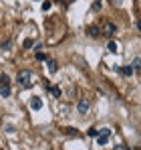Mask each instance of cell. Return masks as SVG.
<instances>
[{
    "label": "cell",
    "mask_w": 141,
    "mask_h": 150,
    "mask_svg": "<svg viewBox=\"0 0 141 150\" xmlns=\"http://www.w3.org/2000/svg\"><path fill=\"white\" fill-rule=\"evenodd\" d=\"M89 108H91V101H89V100H85V98H83V100L77 101V112H79L81 116H85V114L89 112Z\"/></svg>",
    "instance_id": "cell-3"
},
{
    "label": "cell",
    "mask_w": 141,
    "mask_h": 150,
    "mask_svg": "<svg viewBox=\"0 0 141 150\" xmlns=\"http://www.w3.org/2000/svg\"><path fill=\"white\" fill-rule=\"evenodd\" d=\"M65 134H69V136H75V128H65Z\"/></svg>",
    "instance_id": "cell-19"
},
{
    "label": "cell",
    "mask_w": 141,
    "mask_h": 150,
    "mask_svg": "<svg viewBox=\"0 0 141 150\" xmlns=\"http://www.w3.org/2000/svg\"><path fill=\"white\" fill-rule=\"evenodd\" d=\"M10 75L8 73H0V85H10Z\"/></svg>",
    "instance_id": "cell-9"
},
{
    "label": "cell",
    "mask_w": 141,
    "mask_h": 150,
    "mask_svg": "<svg viewBox=\"0 0 141 150\" xmlns=\"http://www.w3.org/2000/svg\"><path fill=\"white\" fill-rule=\"evenodd\" d=\"M28 105H30L32 112H40V110H43V100H40L38 96H32L30 101H28Z\"/></svg>",
    "instance_id": "cell-4"
},
{
    "label": "cell",
    "mask_w": 141,
    "mask_h": 150,
    "mask_svg": "<svg viewBox=\"0 0 141 150\" xmlns=\"http://www.w3.org/2000/svg\"><path fill=\"white\" fill-rule=\"evenodd\" d=\"M50 6H52V2H50V0H45V2H43V10H45V12L50 10Z\"/></svg>",
    "instance_id": "cell-14"
},
{
    "label": "cell",
    "mask_w": 141,
    "mask_h": 150,
    "mask_svg": "<svg viewBox=\"0 0 141 150\" xmlns=\"http://www.w3.org/2000/svg\"><path fill=\"white\" fill-rule=\"evenodd\" d=\"M16 83H18L20 87H30V85H32V73H30L28 69L18 71V75H16Z\"/></svg>",
    "instance_id": "cell-1"
},
{
    "label": "cell",
    "mask_w": 141,
    "mask_h": 150,
    "mask_svg": "<svg viewBox=\"0 0 141 150\" xmlns=\"http://www.w3.org/2000/svg\"><path fill=\"white\" fill-rule=\"evenodd\" d=\"M48 91H50V96H52V98H57V100L63 96V91H61V87H59V85H48Z\"/></svg>",
    "instance_id": "cell-8"
},
{
    "label": "cell",
    "mask_w": 141,
    "mask_h": 150,
    "mask_svg": "<svg viewBox=\"0 0 141 150\" xmlns=\"http://www.w3.org/2000/svg\"><path fill=\"white\" fill-rule=\"evenodd\" d=\"M101 33H103V30H99L97 26H89V37H93V39H97V37H99Z\"/></svg>",
    "instance_id": "cell-12"
},
{
    "label": "cell",
    "mask_w": 141,
    "mask_h": 150,
    "mask_svg": "<svg viewBox=\"0 0 141 150\" xmlns=\"http://www.w3.org/2000/svg\"><path fill=\"white\" fill-rule=\"evenodd\" d=\"M119 73L123 75V77H131V75L135 73V69H133V65H123V67H119Z\"/></svg>",
    "instance_id": "cell-6"
},
{
    "label": "cell",
    "mask_w": 141,
    "mask_h": 150,
    "mask_svg": "<svg viewBox=\"0 0 141 150\" xmlns=\"http://www.w3.org/2000/svg\"><path fill=\"white\" fill-rule=\"evenodd\" d=\"M0 47H2V51H10V47H12V41H10V39H6V41H4Z\"/></svg>",
    "instance_id": "cell-13"
},
{
    "label": "cell",
    "mask_w": 141,
    "mask_h": 150,
    "mask_svg": "<svg viewBox=\"0 0 141 150\" xmlns=\"http://www.w3.org/2000/svg\"><path fill=\"white\" fill-rule=\"evenodd\" d=\"M103 33H105L107 37H113V35L117 33V26L113 25V23H105V28H103Z\"/></svg>",
    "instance_id": "cell-7"
},
{
    "label": "cell",
    "mask_w": 141,
    "mask_h": 150,
    "mask_svg": "<svg viewBox=\"0 0 141 150\" xmlns=\"http://www.w3.org/2000/svg\"><path fill=\"white\" fill-rule=\"evenodd\" d=\"M101 6H103L101 0H95V2H93V10H101Z\"/></svg>",
    "instance_id": "cell-17"
},
{
    "label": "cell",
    "mask_w": 141,
    "mask_h": 150,
    "mask_svg": "<svg viewBox=\"0 0 141 150\" xmlns=\"http://www.w3.org/2000/svg\"><path fill=\"white\" fill-rule=\"evenodd\" d=\"M111 128H101L99 130V136H97V144L99 146H107L109 144V140H111Z\"/></svg>",
    "instance_id": "cell-2"
},
{
    "label": "cell",
    "mask_w": 141,
    "mask_h": 150,
    "mask_svg": "<svg viewBox=\"0 0 141 150\" xmlns=\"http://www.w3.org/2000/svg\"><path fill=\"white\" fill-rule=\"evenodd\" d=\"M137 28H139V33H141V21H137Z\"/></svg>",
    "instance_id": "cell-23"
},
{
    "label": "cell",
    "mask_w": 141,
    "mask_h": 150,
    "mask_svg": "<svg viewBox=\"0 0 141 150\" xmlns=\"http://www.w3.org/2000/svg\"><path fill=\"white\" fill-rule=\"evenodd\" d=\"M47 71L50 75H54L57 71H59V63H57L54 59H47Z\"/></svg>",
    "instance_id": "cell-5"
},
{
    "label": "cell",
    "mask_w": 141,
    "mask_h": 150,
    "mask_svg": "<svg viewBox=\"0 0 141 150\" xmlns=\"http://www.w3.org/2000/svg\"><path fill=\"white\" fill-rule=\"evenodd\" d=\"M113 4H117V6H121V4H123V0H113Z\"/></svg>",
    "instance_id": "cell-22"
},
{
    "label": "cell",
    "mask_w": 141,
    "mask_h": 150,
    "mask_svg": "<svg viewBox=\"0 0 141 150\" xmlns=\"http://www.w3.org/2000/svg\"><path fill=\"white\" fill-rule=\"evenodd\" d=\"M0 96L2 98H10V85H0Z\"/></svg>",
    "instance_id": "cell-10"
},
{
    "label": "cell",
    "mask_w": 141,
    "mask_h": 150,
    "mask_svg": "<svg viewBox=\"0 0 141 150\" xmlns=\"http://www.w3.org/2000/svg\"><path fill=\"white\" fill-rule=\"evenodd\" d=\"M131 65H133V69H141V59H137V57H135Z\"/></svg>",
    "instance_id": "cell-15"
},
{
    "label": "cell",
    "mask_w": 141,
    "mask_h": 150,
    "mask_svg": "<svg viewBox=\"0 0 141 150\" xmlns=\"http://www.w3.org/2000/svg\"><path fill=\"white\" fill-rule=\"evenodd\" d=\"M6 132H8V134H12V132H14V126L8 124V126H6Z\"/></svg>",
    "instance_id": "cell-21"
},
{
    "label": "cell",
    "mask_w": 141,
    "mask_h": 150,
    "mask_svg": "<svg viewBox=\"0 0 141 150\" xmlns=\"http://www.w3.org/2000/svg\"><path fill=\"white\" fill-rule=\"evenodd\" d=\"M107 51L109 53H119V45L115 41H109V45H107Z\"/></svg>",
    "instance_id": "cell-11"
},
{
    "label": "cell",
    "mask_w": 141,
    "mask_h": 150,
    "mask_svg": "<svg viewBox=\"0 0 141 150\" xmlns=\"http://www.w3.org/2000/svg\"><path fill=\"white\" fill-rule=\"evenodd\" d=\"M89 136L97 138V136H99V130H97V128H91V130H89Z\"/></svg>",
    "instance_id": "cell-18"
},
{
    "label": "cell",
    "mask_w": 141,
    "mask_h": 150,
    "mask_svg": "<svg viewBox=\"0 0 141 150\" xmlns=\"http://www.w3.org/2000/svg\"><path fill=\"white\" fill-rule=\"evenodd\" d=\"M36 59H38V61H47V57H45V55H43L40 51H38V55H36Z\"/></svg>",
    "instance_id": "cell-20"
},
{
    "label": "cell",
    "mask_w": 141,
    "mask_h": 150,
    "mask_svg": "<svg viewBox=\"0 0 141 150\" xmlns=\"http://www.w3.org/2000/svg\"><path fill=\"white\" fill-rule=\"evenodd\" d=\"M22 45H24V49H30V47L34 45V41H32V39H26V41H24Z\"/></svg>",
    "instance_id": "cell-16"
}]
</instances>
